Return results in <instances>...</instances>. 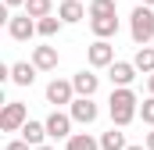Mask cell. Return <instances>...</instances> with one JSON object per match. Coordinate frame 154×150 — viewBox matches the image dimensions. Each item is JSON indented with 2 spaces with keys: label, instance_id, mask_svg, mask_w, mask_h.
<instances>
[{
  "label": "cell",
  "instance_id": "6da1fadb",
  "mask_svg": "<svg viewBox=\"0 0 154 150\" xmlns=\"http://www.w3.org/2000/svg\"><path fill=\"white\" fill-rule=\"evenodd\" d=\"M140 100H136V93L129 89V86H118V89H111V100H108V111H111V122H115L118 129H125L136 114H140V107H136Z\"/></svg>",
  "mask_w": 154,
  "mask_h": 150
},
{
  "label": "cell",
  "instance_id": "7a4b0ae2",
  "mask_svg": "<svg viewBox=\"0 0 154 150\" xmlns=\"http://www.w3.org/2000/svg\"><path fill=\"white\" fill-rule=\"evenodd\" d=\"M129 36H133V43H136V46H147V43L154 39V11L147 7V4H140V7L133 11Z\"/></svg>",
  "mask_w": 154,
  "mask_h": 150
},
{
  "label": "cell",
  "instance_id": "3957f363",
  "mask_svg": "<svg viewBox=\"0 0 154 150\" xmlns=\"http://www.w3.org/2000/svg\"><path fill=\"white\" fill-rule=\"evenodd\" d=\"M25 122H29L25 104H18V100H7V104H4V111H0V129H4V132H22Z\"/></svg>",
  "mask_w": 154,
  "mask_h": 150
},
{
  "label": "cell",
  "instance_id": "277c9868",
  "mask_svg": "<svg viewBox=\"0 0 154 150\" xmlns=\"http://www.w3.org/2000/svg\"><path fill=\"white\" fill-rule=\"evenodd\" d=\"M86 57H90L93 68H111V64H115V46H111L108 39H97V43H90Z\"/></svg>",
  "mask_w": 154,
  "mask_h": 150
},
{
  "label": "cell",
  "instance_id": "5b68a950",
  "mask_svg": "<svg viewBox=\"0 0 154 150\" xmlns=\"http://www.w3.org/2000/svg\"><path fill=\"white\" fill-rule=\"evenodd\" d=\"M7 32H11V39L25 43V39L32 36V32H39V29H36V22H32V14H11V18H7Z\"/></svg>",
  "mask_w": 154,
  "mask_h": 150
},
{
  "label": "cell",
  "instance_id": "8992f818",
  "mask_svg": "<svg viewBox=\"0 0 154 150\" xmlns=\"http://www.w3.org/2000/svg\"><path fill=\"white\" fill-rule=\"evenodd\" d=\"M72 114H61V111H54L50 118H47V136L50 140H68L72 136Z\"/></svg>",
  "mask_w": 154,
  "mask_h": 150
},
{
  "label": "cell",
  "instance_id": "52a82bcc",
  "mask_svg": "<svg viewBox=\"0 0 154 150\" xmlns=\"http://www.w3.org/2000/svg\"><path fill=\"white\" fill-rule=\"evenodd\" d=\"M72 118H75V122H82V125H90V122H97V104H93V97H75V100H72Z\"/></svg>",
  "mask_w": 154,
  "mask_h": 150
},
{
  "label": "cell",
  "instance_id": "ba28073f",
  "mask_svg": "<svg viewBox=\"0 0 154 150\" xmlns=\"http://www.w3.org/2000/svg\"><path fill=\"white\" fill-rule=\"evenodd\" d=\"M72 93H75V86L65 82V79H54V82L47 86V100H50V104H72Z\"/></svg>",
  "mask_w": 154,
  "mask_h": 150
},
{
  "label": "cell",
  "instance_id": "9c48e42d",
  "mask_svg": "<svg viewBox=\"0 0 154 150\" xmlns=\"http://www.w3.org/2000/svg\"><path fill=\"white\" fill-rule=\"evenodd\" d=\"M72 86H75L79 97H93L97 86H100V79H97L93 72H75V75H72Z\"/></svg>",
  "mask_w": 154,
  "mask_h": 150
},
{
  "label": "cell",
  "instance_id": "30bf717a",
  "mask_svg": "<svg viewBox=\"0 0 154 150\" xmlns=\"http://www.w3.org/2000/svg\"><path fill=\"white\" fill-rule=\"evenodd\" d=\"M136 72H140V68H136L133 61H115V64H111V82H115V86H129V82L136 79Z\"/></svg>",
  "mask_w": 154,
  "mask_h": 150
},
{
  "label": "cell",
  "instance_id": "8fae6325",
  "mask_svg": "<svg viewBox=\"0 0 154 150\" xmlns=\"http://www.w3.org/2000/svg\"><path fill=\"white\" fill-rule=\"evenodd\" d=\"M32 64H36L39 72H54L57 68V50L54 46H36L32 50Z\"/></svg>",
  "mask_w": 154,
  "mask_h": 150
},
{
  "label": "cell",
  "instance_id": "7c38bea8",
  "mask_svg": "<svg viewBox=\"0 0 154 150\" xmlns=\"http://www.w3.org/2000/svg\"><path fill=\"white\" fill-rule=\"evenodd\" d=\"M90 29H93V36L97 39H108L118 32V18L115 14H104V18H90Z\"/></svg>",
  "mask_w": 154,
  "mask_h": 150
},
{
  "label": "cell",
  "instance_id": "4fadbf2b",
  "mask_svg": "<svg viewBox=\"0 0 154 150\" xmlns=\"http://www.w3.org/2000/svg\"><path fill=\"white\" fill-rule=\"evenodd\" d=\"M11 82H14V86H32V82H36V64H29V61L11 64Z\"/></svg>",
  "mask_w": 154,
  "mask_h": 150
},
{
  "label": "cell",
  "instance_id": "5bb4252c",
  "mask_svg": "<svg viewBox=\"0 0 154 150\" xmlns=\"http://www.w3.org/2000/svg\"><path fill=\"white\" fill-rule=\"evenodd\" d=\"M22 140H29L32 147H39V143L47 140V122H32V118H29V122L22 125Z\"/></svg>",
  "mask_w": 154,
  "mask_h": 150
},
{
  "label": "cell",
  "instance_id": "9a60e30c",
  "mask_svg": "<svg viewBox=\"0 0 154 150\" xmlns=\"http://www.w3.org/2000/svg\"><path fill=\"white\" fill-rule=\"evenodd\" d=\"M57 14H61V22L72 25V22H82V18H86V7H82L79 0H65V4L57 7Z\"/></svg>",
  "mask_w": 154,
  "mask_h": 150
},
{
  "label": "cell",
  "instance_id": "2e32d148",
  "mask_svg": "<svg viewBox=\"0 0 154 150\" xmlns=\"http://www.w3.org/2000/svg\"><path fill=\"white\" fill-rule=\"evenodd\" d=\"M65 147H68V150H100V143H97L90 132H72Z\"/></svg>",
  "mask_w": 154,
  "mask_h": 150
},
{
  "label": "cell",
  "instance_id": "e0dca14e",
  "mask_svg": "<svg viewBox=\"0 0 154 150\" xmlns=\"http://www.w3.org/2000/svg\"><path fill=\"white\" fill-rule=\"evenodd\" d=\"M100 150H125V132H118V125L111 132L100 136Z\"/></svg>",
  "mask_w": 154,
  "mask_h": 150
},
{
  "label": "cell",
  "instance_id": "ac0fdd59",
  "mask_svg": "<svg viewBox=\"0 0 154 150\" xmlns=\"http://www.w3.org/2000/svg\"><path fill=\"white\" fill-rule=\"evenodd\" d=\"M133 64H136L140 72L151 75V72H154V46H140V50H136V57H133Z\"/></svg>",
  "mask_w": 154,
  "mask_h": 150
},
{
  "label": "cell",
  "instance_id": "d6986e66",
  "mask_svg": "<svg viewBox=\"0 0 154 150\" xmlns=\"http://www.w3.org/2000/svg\"><path fill=\"white\" fill-rule=\"evenodd\" d=\"M50 0H25V14H32V18H47L50 14Z\"/></svg>",
  "mask_w": 154,
  "mask_h": 150
},
{
  "label": "cell",
  "instance_id": "ffe728a7",
  "mask_svg": "<svg viewBox=\"0 0 154 150\" xmlns=\"http://www.w3.org/2000/svg\"><path fill=\"white\" fill-rule=\"evenodd\" d=\"M36 29H39V36H57V29H61V14H57V18H50V14L39 18Z\"/></svg>",
  "mask_w": 154,
  "mask_h": 150
},
{
  "label": "cell",
  "instance_id": "44dd1931",
  "mask_svg": "<svg viewBox=\"0 0 154 150\" xmlns=\"http://www.w3.org/2000/svg\"><path fill=\"white\" fill-rule=\"evenodd\" d=\"M104 14H115V0H93L90 4V18H104Z\"/></svg>",
  "mask_w": 154,
  "mask_h": 150
},
{
  "label": "cell",
  "instance_id": "7402d4cb",
  "mask_svg": "<svg viewBox=\"0 0 154 150\" xmlns=\"http://www.w3.org/2000/svg\"><path fill=\"white\" fill-rule=\"evenodd\" d=\"M140 118H143L147 125H154V93L143 100V104H140Z\"/></svg>",
  "mask_w": 154,
  "mask_h": 150
},
{
  "label": "cell",
  "instance_id": "603a6c76",
  "mask_svg": "<svg viewBox=\"0 0 154 150\" xmlns=\"http://www.w3.org/2000/svg\"><path fill=\"white\" fill-rule=\"evenodd\" d=\"M4 150H32V143H29V140H11Z\"/></svg>",
  "mask_w": 154,
  "mask_h": 150
},
{
  "label": "cell",
  "instance_id": "cb8c5ba5",
  "mask_svg": "<svg viewBox=\"0 0 154 150\" xmlns=\"http://www.w3.org/2000/svg\"><path fill=\"white\" fill-rule=\"evenodd\" d=\"M143 143H147V150H154V129L147 132V136H143Z\"/></svg>",
  "mask_w": 154,
  "mask_h": 150
},
{
  "label": "cell",
  "instance_id": "d4e9b609",
  "mask_svg": "<svg viewBox=\"0 0 154 150\" xmlns=\"http://www.w3.org/2000/svg\"><path fill=\"white\" fill-rule=\"evenodd\" d=\"M25 0H4V7H22Z\"/></svg>",
  "mask_w": 154,
  "mask_h": 150
},
{
  "label": "cell",
  "instance_id": "484cf974",
  "mask_svg": "<svg viewBox=\"0 0 154 150\" xmlns=\"http://www.w3.org/2000/svg\"><path fill=\"white\" fill-rule=\"evenodd\" d=\"M125 150H147V143H136V147H125Z\"/></svg>",
  "mask_w": 154,
  "mask_h": 150
},
{
  "label": "cell",
  "instance_id": "4316f807",
  "mask_svg": "<svg viewBox=\"0 0 154 150\" xmlns=\"http://www.w3.org/2000/svg\"><path fill=\"white\" fill-rule=\"evenodd\" d=\"M32 150H54V147H47V143H39V147H32Z\"/></svg>",
  "mask_w": 154,
  "mask_h": 150
},
{
  "label": "cell",
  "instance_id": "83f0119b",
  "mask_svg": "<svg viewBox=\"0 0 154 150\" xmlns=\"http://www.w3.org/2000/svg\"><path fill=\"white\" fill-rule=\"evenodd\" d=\"M147 86H151V93H154V72H151V79H147Z\"/></svg>",
  "mask_w": 154,
  "mask_h": 150
},
{
  "label": "cell",
  "instance_id": "f1b7e54d",
  "mask_svg": "<svg viewBox=\"0 0 154 150\" xmlns=\"http://www.w3.org/2000/svg\"><path fill=\"white\" fill-rule=\"evenodd\" d=\"M140 4H147V7H154V0H140Z\"/></svg>",
  "mask_w": 154,
  "mask_h": 150
}]
</instances>
